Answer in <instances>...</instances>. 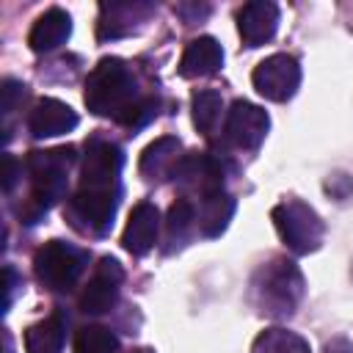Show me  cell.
<instances>
[{"instance_id":"cell-20","label":"cell","mask_w":353,"mask_h":353,"mask_svg":"<svg viewBox=\"0 0 353 353\" xmlns=\"http://www.w3.org/2000/svg\"><path fill=\"white\" fill-rule=\"evenodd\" d=\"M193 226H196V212H193L190 201L188 199L174 201L171 210H168V218H165V243H168L165 251L171 254L176 248H182L190 240Z\"/></svg>"},{"instance_id":"cell-3","label":"cell","mask_w":353,"mask_h":353,"mask_svg":"<svg viewBox=\"0 0 353 353\" xmlns=\"http://www.w3.org/2000/svg\"><path fill=\"white\" fill-rule=\"evenodd\" d=\"M303 287L306 281H303L301 268L287 256H276L254 273L251 301L262 314L273 320H284L298 309L303 298Z\"/></svg>"},{"instance_id":"cell-24","label":"cell","mask_w":353,"mask_h":353,"mask_svg":"<svg viewBox=\"0 0 353 353\" xmlns=\"http://www.w3.org/2000/svg\"><path fill=\"white\" fill-rule=\"evenodd\" d=\"M25 94L28 91H25V85L19 80H11V77L3 80V105H0L3 108V116H11L17 110V105L25 99Z\"/></svg>"},{"instance_id":"cell-8","label":"cell","mask_w":353,"mask_h":353,"mask_svg":"<svg viewBox=\"0 0 353 353\" xmlns=\"http://www.w3.org/2000/svg\"><path fill=\"white\" fill-rule=\"evenodd\" d=\"M268 130H270V119L259 105L245 102V99H234L232 102V108L226 113L223 132H226V141L234 149H245V152L259 149V143L265 141Z\"/></svg>"},{"instance_id":"cell-7","label":"cell","mask_w":353,"mask_h":353,"mask_svg":"<svg viewBox=\"0 0 353 353\" xmlns=\"http://www.w3.org/2000/svg\"><path fill=\"white\" fill-rule=\"evenodd\" d=\"M251 83L265 99L287 102L295 97V91L301 85V66L292 55L276 52L256 63V69L251 72Z\"/></svg>"},{"instance_id":"cell-5","label":"cell","mask_w":353,"mask_h":353,"mask_svg":"<svg viewBox=\"0 0 353 353\" xmlns=\"http://www.w3.org/2000/svg\"><path fill=\"white\" fill-rule=\"evenodd\" d=\"M270 218L279 237L292 254H312L325 237V223L320 221V215L298 199H284L281 204H276Z\"/></svg>"},{"instance_id":"cell-29","label":"cell","mask_w":353,"mask_h":353,"mask_svg":"<svg viewBox=\"0 0 353 353\" xmlns=\"http://www.w3.org/2000/svg\"><path fill=\"white\" fill-rule=\"evenodd\" d=\"M3 353H14V339L8 331H3Z\"/></svg>"},{"instance_id":"cell-22","label":"cell","mask_w":353,"mask_h":353,"mask_svg":"<svg viewBox=\"0 0 353 353\" xmlns=\"http://www.w3.org/2000/svg\"><path fill=\"white\" fill-rule=\"evenodd\" d=\"M190 108H193V124L199 127V132L212 135L215 127H218V121H221V110H223V99H221V94L212 91V88L196 91Z\"/></svg>"},{"instance_id":"cell-2","label":"cell","mask_w":353,"mask_h":353,"mask_svg":"<svg viewBox=\"0 0 353 353\" xmlns=\"http://www.w3.org/2000/svg\"><path fill=\"white\" fill-rule=\"evenodd\" d=\"M143 99L146 97H141L132 69L121 58H102L85 80L88 110L97 116H110L119 124H130Z\"/></svg>"},{"instance_id":"cell-1","label":"cell","mask_w":353,"mask_h":353,"mask_svg":"<svg viewBox=\"0 0 353 353\" xmlns=\"http://www.w3.org/2000/svg\"><path fill=\"white\" fill-rule=\"evenodd\" d=\"M121 149L108 138H91L85 143L80 165V188L66 204L69 223L83 234H105L113 226V215L121 196Z\"/></svg>"},{"instance_id":"cell-28","label":"cell","mask_w":353,"mask_h":353,"mask_svg":"<svg viewBox=\"0 0 353 353\" xmlns=\"http://www.w3.org/2000/svg\"><path fill=\"white\" fill-rule=\"evenodd\" d=\"M325 353H353V342H347V339H331L325 345Z\"/></svg>"},{"instance_id":"cell-23","label":"cell","mask_w":353,"mask_h":353,"mask_svg":"<svg viewBox=\"0 0 353 353\" xmlns=\"http://www.w3.org/2000/svg\"><path fill=\"white\" fill-rule=\"evenodd\" d=\"M74 353H119V336L105 325H83L74 334Z\"/></svg>"},{"instance_id":"cell-10","label":"cell","mask_w":353,"mask_h":353,"mask_svg":"<svg viewBox=\"0 0 353 353\" xmlns=\"http://www.w3.org/2000/svg\"><path fill=\"white\" fill-rule=\"evenodd\" d=\"M174 182L185 190L199 193L201 199L210 193L223 190V163L204 154V152H193V154H182L176 168H174Z\"/></svg>"},{"instance_id":"cell-14","label":"cell","mask_w":353,"mask_h":353,"mask_svg":"<svg viewBox=\"0 0 353 353\" xmlns=\"http://www.w3.org/2000/svg\"><path fill=\"white\" fill-rule=\"evenodd\" d=\"M77 127V113L61 102V99H39L36 108L28 116V130L33 138H55L63 132H72Z\"/></svg>"},{"instance_id":"cell-4","label":"cell","mask_w":353,"mask_h":353,"mask_svg":"<svg viewBox=\"0 0 353 353\" xmlns=\"http://www.w3.org/2000/svg\"><path fill=\"white\" fill-rule=\"evenodd\" d=\"M74 163V152L69 146L47 149V152H30L25 160V168L30 174V199L25 207L28 223H33L39 215H44L55 201L66 193V174Z\"/></svg>"},{"instance_id":"cell-19","label":"cell","mask_w":353,"mask_h":353,"mask_svg":"<svg viewBox=\"0 0 353 353\" xmlns=\"http://www.w3.org/2000/svg\"><path fill=\"white\" fill-rule=\"evenodd\" d=\"M63 339H66V320L61 314H50L25 331L28 353H61Z\"/></svg>"},{"instance_id":"cell-25","label":"cell","mask_w":353,"mask_h":353,"mask_svg":"<svg viewBox=\"0 0 353 353\" xmlns=\"http://www.w3.org/2000/svg\"><path fill=\"white\" fill-rule=\"evenodd\" d=\"M174 11H176L188 25H193V22H201V19L210 14V6H207V3H176Z\"/></svg>"},{"instance_id":"cell-30","label":"cell","mask_w":353,"mask_h":353,"mask_svg":"<svg viewBox=\"0 0 353 353\" xmlns=\"http://www.w3.org/2000/svg\"><path fill=\"white\" fill-rule=\"evenodd\" d=\"M132 353H154V350H149V347H141V350H132Z\"/></svg>"},{"instance_id":"cell-21","label":"cell","mask_w":353,"mask_h":353,"mask_svg":"<svg viewBox=\"0 0 353 353\" xmlns=\"http://www.w3.org/2000/svg\"><path fill=\"white\" fill-rule=\"evenodd\" d=\"M251 353H312V347L301 334L276 325V328H265L254 339Z\"/></svg>"},{"instance_id":"cell-15","label":"cell","mask_w":353,"mask_h":353,"mask_svg":"<svg viewBox=\"0 0 353 353\" xmlns=\"http://www.w3.org/2000/svg\"><path fill=\"white\" fill-rule=\"evenodd\" d=\"M72 33V19L63 8H47L30 28L28 44L33 52H52L58 50Z\"/></svg>"},{"instance_id":"cell-26","label":"cell","mask_w":353,"mask_h":353,"mask_svg":"<svg viewBox=\"0 0 353 353\" xmlns=\"http://www.w3.org/2000/svg\"><path fill=\"white\" fill-rule=\"evenodd\" d=\"M3 276H6V284H3V309H8L11 306V301H14V292H17V287L22 284L19 281V276H17V270L11 268V265H6V270H3Z\"/></svg>"},{"instance_id":"cell-6","label":"cell","mask_w":353,"mask_h":353,"mask_svg":"<svg viewBox=\"0 0 353 353\" xmlns=\"http://www.w3.org/2000/svg\"><path fill=\"white\" fill-rule=\"evenodd\" d=\"M85 265H88V254L63 240L44 243L33 256L36 279L52 292H69L80 281Z\"/></svg>"},{"instance_id":"cell-13","label":"cell","mask_w":353,"mask_h":353,"mask_svg":"<svg viewBox=\"0 0 353 353\" xmlns=\"http://www.w3.org/2000/svg\"><path fill=\"white\" fill-rule=\"evenodd\" d=\"M157 232H160V212L152 201H141L132 207L130 221L124 226L121 234V245L132 254V256H146L154 243H157Z\"/></svg>"},{"instance_id":"cell-9","label":"cell","mask_w":353,"mask_h":353,"mask_svg":"<svg viewBox=\"0 0 353 353\" xmlns=\"http://www.w3.org/2000/svg\"><path fill=\"white\" fill-rule=\"evenodd\" d=\"M121 284H124L121 265L116 259L105 256L94 268L88 284L80 292V312H85V314H105V312H110L116 306V301H119Z\"/></svg>"},{"instance_id":"cell-12","label":"cell","mask_w":353,"mask_h":353,"mask_svg":"<svg viewBox=\"0 0 353 353\" xmlns=\"http://www.w3.org/2000/svg\"><path fill=\"white\" fill-rule=\"evenodd\" d=\"M237 28L245 47H259L276 36L279 6L270 0H251L237 11Z\"/></svg>"},{"instance_id":"cell-11","label":"cell","mask_w":353,"mask_h":353,"mask_svg":"<svg viewBox=\"0 0 353 353\" xmlns=\"http://www.w3.org/2000/svg\"><path fill=\"white\" fill-rule=\"evenodd\" d=\"M154 14L152 3L143 0H127V3H102L99 6V25H97V36L102 41L108 39H121L127 33H132L141 22H146Z\"/></svg>"},{"instance_id":"cell-27","label":"cell","mask_w":353,"mask_h":353,"mask_svg":"<svg viewBox=\"0 0 353 353\" xmlns=\"http://www.w3.org/2000/svg\"><path fill=\"white\" fill-rule=\"evenodd\" d=\"M17 174H19V163H17L11 154H3V190H6V193L14 188Z\"/></svg>"},{"instance_id":"cell-18","label":"cell","mask_w":353,"mask_h":353,"mask_svg":"<svg viewBox=\"0 0 353 353\" xmlns=\"http://www.w3.org/2000/svg\"><path fill=\"white\" fill-rule=\"evenodd\" d=\"M232 215H234V199L226 190H218V193H210L201 199L196 226L204 237H221L226 232Z\"/></svg>"},{"instance_id":"cell-16","label":"cell","mask_w":353,"mask_h":353,"mask_svg":"<svg viewBox=\"0 0 353 353\" xmlns=\"http://www.w3.org/2000/svg\"><path fill=\"white\" fill-rule=\"evenodd\" d=\"M223 63V50L212 36H199L188 41L182 61H179V74L182 77H207L215 74Z\"/></svg>"},{"instance_id":"cell-17","label":"cell","mask_w":353,"mask_h":353,"mask_svg":"<svg viewBox=\"0 0 353 353\" xmlns=\"http://www.w3.org/2000/svg\"><path fill=\"white\" fill-rule=\"evenodd\" d=\"M179 149H182V143H179V138H174V135H163V138L152 141V143L143 149V154H141V174H143L146 179L171 176L174 168H176V163H179V157H182Z\"/></svg>"}]
</instances>
